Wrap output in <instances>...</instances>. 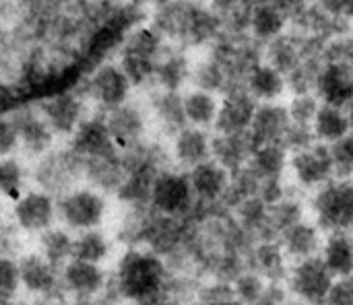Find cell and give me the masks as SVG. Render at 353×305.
I'll use <instances>...</instances> for the list:
<instances>
[{
    "label": "cell",
    "mask_w": 353,
    "mask_h": 305,
    "mask_svg": "<svg viewBox=\"0 0 353 305\" xmlns=\"http://www.w3.org/2000/svg\"><path fill=\"white\" fill-rule=\"evenodd\" d=\"M186 173H188V180H190V186H192L199 207H205V209L223 207L225 196L232 186V171H228L217 161L209 159V161L192 167Z\"/></svg>",
    "instance_id": "obj_12"
},
{
    "label": "cell",
    "mask_w": 353,
    "mask_h": 305,
    "mask_svg": "<svg viewBox=\"0 0 353 305\" xmlns=\"http://www.w3.org/2000/svg\"><path fill=\"white\" fill-rule=\"evenodd\" d=\"M213 305H246L244 302H240L238 297H234V295H230V297H223V299H219L217 304Z\"/></svg>",
    "instance_id": "obj_52"
},
{
    "label": "cell",
    "mask_w": 353,
    "mask_h": 305,
    "mask_svg": "<svg viewBox=\"0 0 353 305\" xmlns=\"http://www.w3.org/2000/svg\"><path fill=\"white\" fill-rule=\"evenodd\" d=\"M254 2H263V0H254Z\"/></svg>",
    "instance_id": "obj_55"
},
{
    "label": "cell",
    "mask_w": 353,
    "mask_h": 305,
    "mask_svg": "<svg viewBox=\"0 0 353 305\" xmlns=\"http://www.w3.org/2000/svg\"><path fill=\"white\" fill-rule=\"evenodd\" d=\"M347 14H350V19H352L353 23V0H350V12H347Z\"/></svg>",
    "instance_id": "obj_54"
},
{
    "label": "cell",
    "mask_w": 353,
    "mask_h": 305,
    "mask_svg": "<svg viewBox=\"0 0 353 305\" xmlns=\"http://www.w3.org/2000/svg\"><path fill=\"white\" fill-rule=\"evenodd\" d=\"M232 291L234 297H238L240 302H244L246 305H252L256 299H261L269 287V281L265 277H261L256 271L252 269H242L234 279H232Z\"/></svg>",
    "instance_id": "obj_41"
},
{
    "label": "cell",
    "mask_w": 353,
    "mask_h": 305,
    "mask_svg": "<svg viewBox=\"0 0 353 305\" xmlns=\"http://www.w3.org/2000/svg\"><path fill=\"white\" fill-rule=\"evenodd\" d=\"M345 109H347V116H350V122H352V134H353V99L347 103V107H345Z\"/></svg>",
    "instance_id": "obj_53"
},
{
    "label": "cell",
    "mask_w": 353,
    "mask_h": 305,
    "mask_svg": "<svg viewBox=\"0 0 353 305\" xmlns=\"http://www.w3.org/2000/svg\"><path fill=\"white\" fill-rule=\"evenodd\" d=\"M323 101L316 93H290L285 97V107L294 124L312 126Z\"/></svg>",
    "instance_id": "obj_42"
},
{
    "label": "cell",
    "mask_w": 353,
    "mask_h": 305,
    "mask_svg": "<svg viewBox=\"0 0 353 305\" xmlns=\"http://www.w3.org/2000/svg\"><path fill=\"white\" fill-rule=\"evenodd\" d=\"M321 258L335 277H345L353 273V233L333 231L325 235Z\"/></svg>",
    "instance_id": "obj_34"
},
{
    "label": "cell",
    "mask_w": 353,
    "mask_h": 305,
    "mask_svg": "<svg viewBox=\"0 0 353 305\" xmlns=\"http://www.w3.org/2000/svg\"><path fill=\"white\" fill-rule=\"evenodd\" d=\"M325 64H327V60H325L323 48L310 50L302 58V62L292 72H288V89H290V93H314L319 76H321Z\"/></svg>",
    "instance_id": "obj_38"
},
{
    "label": "cell",
    "mask_w": 353,
    "mask_h": 305,
    "mask_svg": "<svg viewBox=\"0 0 353 305\" xmlns=\"http://www.w3.org/2000/svg\"><path fill=\"white\" fill-rule=\"evenodd\" d=\"M108 194L93 186H77L56 198L58 223L72 233L97 229L108 217Z\"/></svg>",
    "instance_id": "obj_4"
},
{
    "label": "cell",
    "mask_w": 353,
    "mask_h": 305,
    "mask_svg": "<svg viewBox=\"0 0 353 305\" xmlns=\"http://www.w3.org/2000/svg\"><path fill=\"white\" fill-rule=\"evenodd\" d=\"M27 173L25 167L19 159L10 157H0V196L14 202L27 188Z\"/></svg>",
    "instance_id": "obj_40"
},
{
    "label": "cell",
    "mask_w": 353,
    "mask_h": 305,
    "mask_svg": "<svg viewBox=\"0 0 353 305\" xmlns=\"http://www.w3.org/2000/svg\"><path fill=\"white\" fill-rule=\"evenodd\" d=\"M151 116L159 130H163L170 138L188 126L186 114H184V99L182 91H172V89H157L151 101Z\"/></svg>",
    "instance_id": "obj_28"
},
{
    "label": "cell",
    "mask_w": 353,
    "mask_h": 305,
    "mask_svg": "<svg viewBox=\"0 0 353 305\" xmlns=\"http://www.w3.org/2000/svg\"><path fill=\"white\" fill-rule=\"evenodd\" d=\"M2 256H12V252H10V240L6 238V233L0 231V258Z\"/></svg>",
    "instance_id": "obj_51"
},
{
    "label": "cell",
    "mask_w": 353,
    "mask_h": 305,
    "mask_svg": "<svg viewBox=\"0 0 353 305\" xmlns=\"http://www.w3.org/2000/svg\"><path fill=\"white\" fill-rule=\"evenodd\" d=\"M333 176L341 180H353V134L329 145Z\"/></svg>",
    "instance_id": "obj_44"
},
{
    "label": "cell",
    "mask_w": 353,
    "mask_h": 305,
    "mask_svg": "<svg viewBox=\"0 0 353 305\" xmlns=\"http://www.w3.org/2000/svg\"><path fill=\"white\" fill-rule=\"evenodd\" d=\"M290 126H292V118L288 114L285 101L259 103L248 134L256 147L259 145H283V138Z\"/></svg>",
    "instance_id": "obj_18"
},
{
    "label": "cell",
    "mask_w": 353,
    "mask_h": 305,
    "mask_svg": "<svg viewBox=\"0 0 353 305\" xmlns=\"http://www.w3.org/2000/svg\"><path fill=\"white\" fill-rule=\"evenodd\" d=\"M290 258L285 250L281 248L279 240H254L248 246L246 254V266L256 271L261 277H265L269 283H283Z\"/></svg>",
    "instance_id": "obj_21"
},
{
    "label": "cell",
    "mask_w": 353,
    "mask_h": 305,
    "mask_svg": "<svg viewBox=\"0 0 353 305\" xmlns=\"http://www.w3.org/2000/svg\"><path fill=\"white\" fill-rule=\"evenodd\" d=\"M259 101L246 87H234L221 95L213 132H248Z\"/></svg>",
    "instance_id": "obj_16"
},
{
    "label": "cell",
    "mask_w": 353,
    "mask_h": 305,
    "mask_svg": "<svg viewBox=\"0 0 353 305\" xmlns=\"http://www.w3.org/2000/svg\"><path fill=\"white\" fill-rule=\"evenodd\" d=\"M256 145L248 132H213L211 159L236 173L248 165Z\"/></svg>",
    "instance_id": "obj_22"
},
{
    "label": "cell",
    "mask_w": 353,
    "mask_h": 305,
    "mask_svg": "<svg viewBox=\"0 0 353 305\" xmlns=\"http://www.w3.org/2000/svg\"><path fill=\"white\" fill-rule=\"evenodd\" d=\"M41 116L56 134H72L81 124V105L72 95H58L43 103Z\"/></svg>",
    "instance_id": "obj_35"
},
{
    "label": "cell",
    "mask_w": 353,
    "mask_h": 305,
    "mask_svg": "<svg viewBox=\"0 0 353 305\" xmlns=\"http://www.w3.org/2000/svg\"><path fill=\"white\" fill-rule=\"evenodd\" d=\"M14 118V116H12ZM19 132H21V145L25 151L33 157H41L50 151L52 145V128L43 120V116H17L14 118Z\"/></svg>",
    "instance_id": "obj_36"
},
{
    "label": "cell",
    "mask_w": 353,
    "mask_h": 305,
    "mask_svg": "<svg viewBox=\"0 0 353 305\" xmlns=\"http://www.w3.org/2000/svg\"><path fill=\"white\" fill-rule=\"evenodd\" d=\"M149 207L168 217L190 219L199 211V202L194 198L188 173L176 165L163 167L153 180Z\"/></svg>",
    "instance_id": "obj_6"
},
{
    "label": "cell",
    "mask_w": 353,
    "mask_h": 305,
    "mask_svg": "<svg viewBox=\"0 0 353 305\" xmlns=\"http://www.w3.org/2000/svg\"><path fill=\"white\" fill-rule=\"evenodd\" d=\"M110 256H112V240L108 238V233L101 227L74 233L72 258L95 262V264H105L110 260Z\"/></svg>",
    "instance_id": "obj_39"
},
{
    "label": "cell",
    "mask_w": 353,
    "mask_h": 305,
    "mask_svg": "<svg viewBox=\"0 0 353 305\" xmlns=\"http://www.w3.org/2000/svg\"><path fill=\"white\" fill-rule=\"evenodd\" d=\"M182 99H184V114H186L188 126L213 130L217 114H219L221 95L199 89V87H190L182 91Z\"/></svg>",
    "instance_id": "obj_31"
},
{
    "label": "cell",
    "mask_w": 353,
    "mask_h": 305,
    "mask_svg": "<svg viewBox=\"0 0 353 305\" xmlns=\"http://www.w3.org/2000/svg\"><path fill=\"white\" fill-rule=\"evenodd\" d=\"M81 178H85V163L72 149L64 153L48 151L35 167V182L41 190L54 194L56 198L77 188Z\"/></svg>",
    "instance_id": "obj_9"
},
{
    "label": "cell",
    "mask_w": 353,
    "mask_h": 305,
    "mask_svg": "<svg viewBox=\"0 0 353 305\" xmlns=\"http://www.w3.org/2000/svg\"><path fill=\"white\" fill-rule=\"evenodd\" d=\"M335 275L329 271L325 260L319 256L292 262L283 285L288 287L292 299L304 305H319L327 302V295L333 287Z\"/></svg>",
    "instance_id": "obj_7"
},
{
    "label": "cell",
    "mask_w": 353,
    "mask_h": 305,
    "mask_svg": "<svg viewBox=\"0 0 353 305\" xmlns=\"http://www.w3.org/2000/svg\"><path fill=\"white\" fill-rule=\"evenodd\" d=\"M244 87L248 89V93L259 103L285 101V97L290 95L288 76L281 70H277L275 66H271L269 62H265V60L256 62L250 68V72L246 74Z\"/></svg>",
    "instance_id": "obj_24"
},
{
    "label": "cell",
    "mask_w": 353,
    "mask_h": 305,
    "mask_svg": "<svg viewBox=\"0 0 353 305\" xmlns=\"http://www.w3.org/2000/svg\"><path fill=\"white\" fill-rule=\"evenodd\" d=\"M21 289L27 297L37 299L60 289V269L39 252H25L17 258Z\"/></svg>",
    "instance_id": "obj_14"
},
{
    "label": "cell",
    "mask_w": 353,
    "mask_h": 305,
    "mask_svg": "<svg viewBox=\"0 0 353 305\" xmlns=\"http://www.w3.org/2000/svg\"><path fill=\"white\" fill-rule=\"evenodd\" d=\"M103 122L108 126L112 140L116 143V147L120 151H126V149H132V147L145 143L147 114L141 107L126 101L118 107L108 109Z\"/></svg>",
    "instance_id": "obj_15"
},
{
    "label": "cell",
    "mask_w": 353,
    "mask_h": 305,
    "mask_svg": "<svg viewBox=\"0 0 353 305\" xmlns=\"http://www.w3.org/2000/svg\"><path fill=\"white\" fill-rule=\"evenodd\" d=\"M70 149L83 159H95V157H108L118 153L120 149L112 140L108 126L103 120H87L77 126L72 132V145Z\"/></svg>",
    "instance_id": "obj_25"
},
{
    "label": "cell",
    "mask_w": 353,
    "mask_h": 305,
    "mask_svg": "<svg viewBox=\"0 0 353 305\" xmlns=\"http://www.w3.org/2000/svg\"><path fill=\"white\" fill-rule=\"evenodd\" d=\"M314 48H323V45L308 41L294 29H288L275 39L263 43V60L288 76V72H292L302 62V58Z\"/></svg>",
    "instance_id": "obj_19"
},
{
    "label": "cell",
    "mask_w": 353,
    "mask_h": 305,
    "mask_svg": "<svg viewBox=\"0 0 353 305\" xmlns=\"http://www.w3.org/2000/svg\"><path fill=\"white\" fill-rule=\"evenodd\" d=\"M132 81L128 78V74L124 72L122 66H116V64H103L99 66L91 81H89V91H91V97L101 103L105 109H112V107H118L122 103L128 101L130 97V91H132Z\"/></svg>",
    "instance_id": "obj_17"
},
{
    "label": "cell",
    "mask_w": 353,
    "mask_h": 305,
    "mask_svg": "<svg viewBox=\"0 0 353 305\" xmlns=\"http://www.w3.org/2000/svg\"><path fill=\"white\" fill-rule=\"evenodd\" d=\"M285 17H288V21L292 23V21H296L304 10H308L310 6H312V2L314 0H271Z\"/></svg>",
    "instance_id": "obj_48"
},
{
    "label": "cell",
    "mask_w": 353,
    "mask_h": 305,
    "mask_svg": "<svg viewBox=\"0 0 353 305\" xmlns=\"http://www.w3.org/2000/svg\"><path fill=\"white\" fill-rule=\"evenodd\" d=\"M288 178L296 188H300L306 194H310L325 182L333 180L335 176L329 145L316 140L306 149L290 153Z\"/></svg>",
    "instance_id": "obj_8"
},
{
    "label": "cell",
    "mask_w": 353,
    "mask_h": 305,
    "mask_svg": "<svg viewBox=\"0 0 353 305\" xmlns=\"http://www.w3.org/2000/svg\"><path fill=\"white\" fill-rule=\"evenodd\" d=\"M319 305H327V304H319Z\"/></svg>",
    "instance_id": "obj_56"
},
{
    "label": "cell",
    "mask_w": 353,
    "mask_h": 305,
    "mask_svg": "<svg viewBox=\"0 0 353 305\" xmlns=\"http://www.w3.org/2000/svg\"><path fill=\"white\" fill-rule=\"evenodd\" d=\"M170 283V266L163 256L145 248L128 246L110 273V289L122 304H139L161 293Z\"/></svg>",
    "instance_id": "obj_1"
},
{
    "label": "cell",
    "mask_w": 353,
    "mask_h": 305,
    "mask_svg": "<svg viewBox=\"0 0 353 305\" xmlns=\"http://www.w3.org/2000/svg\"><path fill=\"white\" fill-rule=\"evenodd\" d=\"M134 305H182V302H180V297L170 287H165L161 293L151 295V297H147V299H143V302H139V304Z\"/></svg>",
    "instance_id": "obj_50"
},
{
    "label": "cell",
    "mask_w": 353,
    "mask_h": 305,
    "mask_svg": "<svg viewBox=\"0 0 353 305\" xmlns=\"http://www.w3.org/2000/svg\"><path fill=\"white\" fill-rule=\"evenodd\" d=\"M190 87H199L217 95H223L225 91L234 89V81L225 68V64L211 52V50H203L201 56L196 60H192V68H190Z\"/></svg>",
    "instance_id": "obj_27"
},
{
    "label": "cell",
    "mask_w": 353,
    "mask_h": 305,
    "mask_svg": "<svg viewBox=\"0 0 353 305\" xmlns=\"http://www.w3.org/2000/svg\"><path fill=\"white\" fill-rule=\"evenodd\" d=\"M12 221L19 231L27 235H41L58 221L56 211V196L41 190L31 188L25 190L14 202H12Z\"/></svg>",
    "instance_id": "obj_10"
},
{
    "label": "cell",
    "mask_w": 353,
    "mask_h": 305,
    "mask_svg": "<svg viewBox=\"0 0 353 305\" xmlns=\"http://www.w3.org/2000/svg\"><path fill=\"white\" fill-rule=\"evenodd\" d=\"M327 305H353V273L345 277H335L333 287L327 295Z\"/></svg>",
    "instance_id": "obj_46"
},
{
    "label": "cell",
    "mask_w": 353,
    "mask_h": 305,
    "mask_svg": "<svg viewBox=\"0 0 353 305\" xmlns=\"http://www.w3.org/2000/svg\"><path fill=\"white\" fill-rule=\"evenodd\" d=\"M254 4V0H207V6L221 29V35L248 33Z\"/></svg>",
    "instance_id": "obj_29"
},
{
    "label": "cell",
    "mask_w": 353,
    "mask_h": 305,
    "mask_svg": "<svg viewBox=\"0 0 353 305\" xmlns=\"http://www.w3.org/2000/svg\"><path fill=\"white\" fill-rule=\"evenodd\" d=\"M314 93L323 103L347 107V103L353 99V68L327 62L319 76Z\"/></svg>",
    "instance_id": "obj_26"
},
{
    "label": "cell",
    "mask_w": 353,
    "mask_h": 305,
    "mask_svg": "<svg viewBox=\"0 0 353 305\" xmlns=\"http://www.w3.org/2000/svg\"><path fill=\"white\" fill-rule=\"evenodd\" d=\"M316 6L333 17H343V19H350V0H314ZM352 21V19H350Z\"/></svg>",
    "instance_id": "obj_49"
},
{
    "label": "cell",
    "mask_w": 353,
    "mask_h": 305,
    "mask_svg": "<svg viewBox=\"0 0 353 305\" xmlns=\"http://www.w3.org/2000/svg\"><path fill=\"white\" fill-rule=\"evenodd\" d=\"M74 250V235L66 227H50L41 235H37V252L48 258L56 269H62L70 258Z\"/></svg>",
    "instance_id": "obj_37"
},
{
    "label": "cell",
    "mask_w": 353,
    "mask_h": 305,
    "mask_svg": "<svg viewBox=\"0 0 353 305\" xmlns=\"http://www.w3.org/2000/svg\"><path fill=\"white\" fill-rule=\"evenodd\" d=\"M290 291L283 283H269L265 295L261 299H256L252 305H288L290 299Z\"/></svg>",
    "instance_id": "obj_47"
},
{
    "label": "cell",
    "mask_w": 353,
    "mask_h": 305,
    "mask_svg": "<svg viewBox=\"0 0 353 305\" xmlns=\"http://www.w3.org/2000/svg\"><path fill=\"white\" fill-rule=\"evenodd\" d=\"M21 147V132L14 118L0 116V157H10Z\"/></svg>",
    "instance_id": "obj_45"
},
{
    "label": "cell",
    "mask_w": 353,
    "mask_h": 305,
    "mask_svg": "<svg viewBox=\"0 0 353 305\" xmlns=\"http://www.w3.org/2000/svg\"><path fill=\"white\" fill-rule=\"evenodd\" d=\"M312 221L325 231L353 233V180L333 178L308 194Z\"/></svg>",
    "instance_id": "obj_3"
},
{
    "label": "cell",
    "mask_w": 353,
    "mask_h": 305,
    "mask_svg": "<svg viewBox=\"0 0 353 305\" xmlns=\"http://www.w3.org/2000/svg\"><path fill=\"white\" fill-rule=\"evenodd\" d=\"M312 132H314V138L325 145H333V143L350 136L352 122H350L347 109L339 107V105L323 103L312 122Z\"/></svg>",
    "instance_id": "obj_33"
},
{
    "label": "cell",
    "mask_w": 353,
    "mask_h": 305,
    "mask_svg": "<svg viewBox=\"0 0 353 305\" xmlns=\"http://www.w3.org/2000/svg\"><path fill=\"white\" fill-rule=\"evenodd\" d=\"M213 130L184 126L170 138V159L178 169L190 171L192 167L211 159Z\"/></svg>",
    "instance_id": "obj_13"
},
{
    "label": "cell",
    "mask_w": 353,
    "mask_h": 305,
    "mask_svg": "<svg viewBox=\"0 0 353 305\" xmlns=\"http://www.w3.org/2000/svg\"><path fill=\"white\" fill-rule=\"evenodd\" d=\"M246 167L256 176L261 184L285 180L290 167V153L283 145H259Z\"/></svg>",
    "instance_id": "obj_30"
},
{
    "label": "cell",
    "mask_w": 353,
    "mask_h": 305,
    "mask_svg": "<svg viewBox=\"0 0 353 305\" xmlns=\"http://www.w3.org/2000/svg\"><path fill=\"white\" fill-rule=\"evenodd\" d=\"M168 43L184 50H207L221 37L207 0H170L153 10L151 23Z\"/></svg>",
    "instance_id": "obj_2"
},
{
    "label": "cell",
    "mask_w": 353,
    "mask_h": 305,
    "mask_svg": "<svg viewBox=\"0 0 353 305\" xmlns=\"http://www.w3.org/2000/svg\"><path fill=\"white\" fill-rule=\"evenodd\" d=\"M190 68H192V60L188 56V50L168 43V48L163 50V54L155 64L153 85L157 89L184 91V87L190 83Z\"/></svg>",
    "instance_id": "obj_23"
},
{
    "label": "cell",
    "mask_w": 353,
    "mask_h": 305,
    "mask_svg": "<svg viewBox=\"0 0 353 305\" xmlns=\"http://www.w3.org/2000/svg\"><path fill=\"white\" fill-rule=\"evenodd\" d=\"M168 48V41L153 25L134 27L122 45V62L120 66L132 81V85H145L153 83L155 64L163 50Z\"/></svg>",
    "instance_id": "obj_5"
},
{
    "label": "cell",
    "mask_w": 353,
    "mask_h": 305,
    "mask_svg": "<svg viewBox=\"0 0 353 305\" xmlns=\"http://www.w3.org/2000/svg\"><path fill=\"white\" fill-rule=\"evenodd\" d=\"M288 29H290L288 17L271 0H263V2L254 4L250 25H248L250 37H254L259 43H267Z\"/></svg>",
    "instance_id": "obj_32"
},
{
    "label": "cell",
    "mask_w": 353,
    "mask_h": 305,
    "mask_svg": "<svg viewBox=\"0 0 353 305\" xmlns=\"http://www.w3.org/2000/svg\"><path fill=\"white\" fill-rule=\"evenodd\" d=\"M110 285V273L103 264L70 258L60 269V289L70 299H93L105 293Z\"/></svg>",
    "instance_id": "obj_11"
},
{
    "label": "cell",
    "mask_w": 353,
    "mask_h": 305,
    "mask_svg": "<svg viewBox=\"0 0 353 305\" xmlns=\"http://www.w3.org/2000/svg\"><path fill=\"white\" fill-rule=\"evenodd\" d=\"M325 231L312 221V219H300L292 223L288 229L281 231L277 238L281 248L285 250L290 262H298L304 258H312L321 254L323 242H325Z\"/></svg>",
    "instance_id": "obj_20"
},
{
    "label": "cell",
    "mask_w": 353,
    "mask_h": 305,
    "mask_svg": "<svg viewBox=\"0 0 353 305\" xmlns=\"http://www.w3.org/2000/svg\"><path fill=\"white\" fill-rule=\"evenodd\" d=\"M21 277H19V262L14 256L0 258V305L10 304L21 293Z\"/></svg>",
    "instance_id": "obj_43"
}]
</instances>
